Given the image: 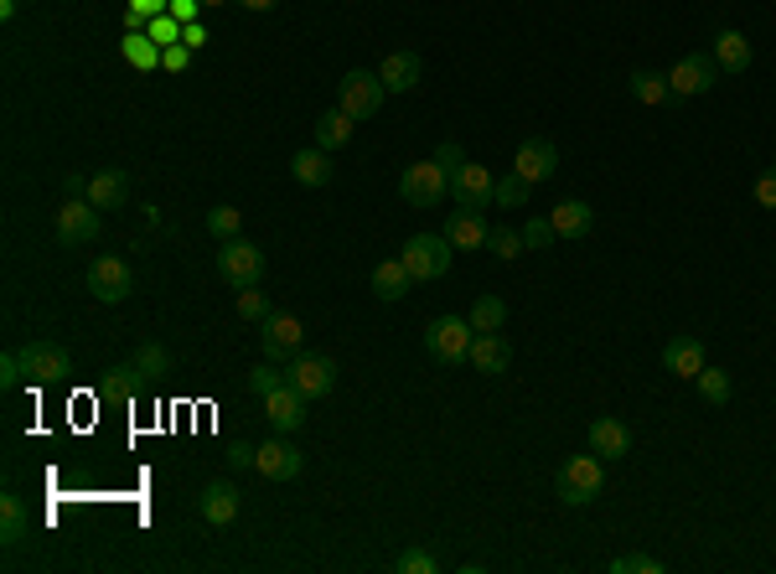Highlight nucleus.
I'll list each match as a JSON object with an SVG mask.
<instances>
[{
  "instance_id": "obj_55",
  "label": "nucleus",
  "mask_w": 776,
  "mask_h": 574,
  "mask_svg": "<svg viewBox=\"0 0 776 574\" xmlns=\"http://www.w3.org/2000/svg\"><path fill=\"white\" fill-rule=\"evenodd\" d=\"M21 11V0H0V21H11Z\"/></svg>"
},
{
  "instance_id": "obj_29",
  "label": "nucleus",
  "mask_w": 776,
  "mask_h": 574,
  "mask_svg": "<svg viewBox=\"0 0 776 574\" xmlns=\"http://www.w3.org/2000/svg\"><path fill=\"white\" fill-rule=\"evenodd\" d=\"M409 285H415V275H409L404 259H383L379 270H373V296L379 300H404L409 296Z\"/></svg>"
},
{
  "instance_id": "obj_32",
  "label": "nucleus",
  "mask_w": 776,
  "mask_h": 574,
  "mask_svg": "<svg viewBox=\"0 0 776 574\" xmlns=\"http://www.w3.org/2000/svg\"><path fill=\"white\" fill-rule=\"evenodd\" d=\"M694 388H699V398H704V404H730V373H725V368H709V362H704V368H699V378H694Z\"/></svg>"
},
{
  "instance_id": "obj_22",
  "label": "nucleus",
  "mask_w": 776,
  "mask_h": 574,
  "mask_svg": "<svg viewBox=\"0 0 776 574\" xmlns=\"http://www.w3.org/2000/svg\"><path fill=\"white\" fill-rule=\"evenodd\" d=\"M487 223H481L477 207H456L451 218H445V238H451V249H487Z\"/></svg>"
},
{
  "instance_id": "obj_44",
  "label": "nucleus",
  "mask_w": 776,
  "mask_h": 574,
  "mask_svg": "<svg viewBox=\"0 0 776 574\" xmlns=\"http://www.w3.org/2000/svg\"><path fill=\"white\" fill-rule=\"evenodd\" d=\"M611 574H662V564L653 554H621L611 559Z\"/></svg>"
},
{
  "instance_id": "obj_36",
  "label": "nucleus",
  "mask_w": 776,
  "mask_h": 574,
  "mask_svg": "<svg viewBox=\"0 0 776 574\" xmlns=\"http://www.w3.org/2000/svg\"><path fill=\"white\" fill-rule=\"evenodd\" d=\"M207 234L218 238V243L239 238L243 234V213H239V207H228V202H223V207H213V213H207Z\"/></svg>"
},
{
  "instance_id": "obj_1",
  "label": "nucleus",
  "mask_w": 776,
  "mask_h": 574,
  "mask_svg": "<svg viewBox=\"0 0 776 574\" xmlns=\"http://www.w3.org/2000/svg\"><path fill=\"white\" fill-rule=\"evenodd\" d=\"M600 487H606V461H600L596 451H590V456H570L554 476L559 502H570V507H590L600 497Z\"/></svg>"
},
{
  "instance_id": "obj_38",
  "label": "nucleus",
  "mask_w": 776,
  "mask_h": 574,
  "mask_svg": "<svg viewBox=\"0 0 776 574\" xmlns=\"http://www.w3.org/2000/svg\"><path fill=\"white\" fill-rule=\"evenodd\" d=\"M398 574H440V559L430 554V549H404V554L394 559Z\"/></svg>"
},
{
  "instance_id": "obj_11",
  "label": "nucleus",
  "mask_w": 776,
  "mask_h": 574,
  "mask_svg": "<svg viewBox=\"0 0 776 574\" xmlns=\"http://www.w3.org/2000/svg\"><path fill=\"white\" fill-rule=\"evenodd\" d=\"M285 383H296L306 398H326L337 388V362H332V357H317V352H296L285 362Z\"/></svg>"
},
{
  "instance_id": "obj_37",
  "label": "nucleus",
  "mask_w": 776,
  "mask_h": 574,
  "mask_svg": "<svg viewBox=\"0 0 776 574\" xmlns=\"http://www.w3.org/2000/svg\"><path fill=\"white\" fill-rule=\"evenodd\" d=\"M270 311H275V306H270V296H264L259 285L239 290V316H243V321H259V326H264V321H270Z\"/></svg>"
},
{
  "instance_id": "obj_34",
  "label": "nucleus",
  "mask_w": 776,
  "mask_h": 574,
  "mask_svg": "<svg viewBox=\"0 0 776 574\" xmlns=\"http://www.w3.org/2000/svg\"><path fill=\"white\" fill-rule=\"evenodd\" d=\"M124 62L140 68V73H156L160 68V41H151L145 32H140V37H124Z\"/></svg>"
},
{
  "instance_id": "obj_8",
  "label": "nucleus",
  "mask_w": 776,
  "mask_h": 574,
  "mask_svg": "<svg viewBox=\"0 0 776 574\" xmlns=\"http://www.w3.org/2000/svg\"><path fill=\"white\" fill-rule=\"evenodd\" d=\"M383 79L379 73H368V68H353V73H342L337 83V109H347L353 119H373L379 115V104H383Z\"/></svg>"
},
{
  "instance_id": "obj_39",
  "label": "nucleus",
  "mask_w": 776,
  "mask_h": 574,
  "mask_svg": "<svg viewBox=\"0 0 776 574\" xmlns=\"http://www.w3.org/2000/svg\"><path fill=\"white\" fill-rule=\"evenodd\" d=\"M487 254L517 259L523 254V234H517V228H492V234H487Z\"/></svg>"
},
{
  "instance_id": "obj_50",
  "label": "nucleus",
  "mask_w": 776,
  "mask_h": 574,
  "mask_svg": "<svg viewBox=\"0 0 776 574\" xmlns=\"http://www.w3.org/2000/svg\"><path fill=\"white\" fill-rule=\"evenodd\" d=\"M198 5L202 0H171V16H177L181 26H192V21H198Z\"/></svg>"
},
{
  "instance_id": "obj_48",
  "label": "nucleus",
  "mask_w": 776,
  "mask_h": 574,
  "mask_svg": "<svg viewBox=\"0 0 776 574\" xmlns=\"http://www.w3.org/2000/svg\"><path fill=\"white\" fill-rule=\"evenodd\" d=\"M435 160H440V166H445V171H461V166H466V151H461L456 140H440Z\"/></svg>"
},
{
  "instance_id": "obj_46",
  "label": "nucleus",
  "mask_w": 776,
  "mask_h": 574,
  "mask_svg": "<svg viewBox=\"0 0 776 574\" xmlns=\"http://www.w3.org/2000/svg\"><path fill=\"white\" fill-rule=\"evenodd\" d=\"M751 198H756V207L776 213V166H766V171L756 177V192H751Z\"/></svg>"
},
{
  "instance_id": "obj_30",
  "label": "nucleus",
  "mask_w": 776,
  "mask_h": 574,
  "mask_svg": "<svg viewBox=\"0 0 776 574\" xmlns=\"http://www.w3.org/2000/svg\"><path fill=\"white\" fill-rule=\"evenodd\" d=\"M353 124H358V119L347 115V109H326V115L317 119V145L321 151H342V145L353 140Z\"/></svg>"
},
{
  "instance_id": "obj_18",
  "label": "nucleus",
  "mask_w": 776,
  "mask_h": 574,
  "mask_svg": "<svg viewBox=\"0 0 776 574\" xmlns=\"http://www.w3.org/2000/svg\"><path fill=\"white\" fill-rule=\"evenodd\" d=\"M585 440H590V451H596L600 461H626V456H632V430H626L621 419H611V415L590 419Z\"/></svg>"
},
{
  "instance_id": "obj_27",
  "label": "nucleus",
  "mask_w": 776,
  "mask_h": 574,
  "mask_svg": "<svg viewBox=\"0 0 776 574\" xmlns=\"http://www.w3.org/2000/svg\"><path fill=\"white\" fill-rule=\"evenodd\" d=\"M709 58L719 62V73H745V68H751V41H745V32L725 26L715 37V52H709Z\"/></svg>"
},
{
  "instance_id": "obj_13",
  "label": "nucleus",
  "mask_w": 776,
  "mask_h": 574,
  "mask_svg": "<svg viewBox=\"0 0 776 574\" xmlns=\"http://www.w3.org/2000/svg\"><path fill=\"white\" fill-rule=\"evenodd\" d=\"M451 198H456V207H477L481 213L487 202H498V177L477 160H466L461 171H451Z\"/></svg>"
},
{
  "instance_id": "obj_3",
  "label": "nucleus",
  "mask_w": 776,
  "mask_h": 574,
  "mask_svg": "<svg viewBox=\"0 0 776 574\" xmlns=\"http://www.w3.org/2000/svg\"><path fill=\"white\" fill-rule=\"evenodd\" d=\"M445 192H451V171L435 156L404 166V177H398V198L409 202V207H440Z\"/></svg>"
},
{
  "instance_id": "obj_23",
  "label": "nucleus",
  "mask_w": 776,
  "mask_h": 574,
  "mask_svg": "<svg viewBox=\"0 0 776 574\" xmlns=\"http://www.w3.org/2000/svg\"><path fill=\"white\" fill-rule=\"evenodd\" d=\"M709 357H704V342L699 337H673L668 347H662V368L673 378H699V368H704Z\"/></svg>"
},
{
  "instance_id": "obj_41",
  "label": "nucleus",
  "mask_w": 776,
  "mask_h": 574,
  "mask_svg": "<svg viewBox=\"0 0 776 574\" xmlns=\"http://www.w3.org/2000/svg\"><path fill=\"white\" fill-rule=\"evenodd\" d=\"M528 187H534V181H523L517 171L498 177V207H523V202H528Z\"/></svg>"
},
{
  "instance_id": "obj_2",
  "label": "nucleus",
  "mask_w": 776,
  "mask_h": 574,
  "mask_svg": "<svg viewBox=\"0 0 776 574\" xmlns=\"http://www.w3.org/2000/svg\"><path fill=\"white\" fill-rule=\"evenodd\" d=\"M404 264H409V275H415V285H430V279H445V270H451V259H456V249H451V238L445 234H415L409 243H404Z\"/></svg>"
},
{
  "instance_id": "obj_4",
  "label": "nucleus",
  "mask_w": 776,
  "mask_h": 574,
  "mask_svg": "<svg viewBox=\"0 0 776 574\" xmlns=\"http://www.w3.org/2000/svg\"><path fill=\"white\" fill-rule=\"evenodd\" d=\"M471 342H477V326L466 316H435L430 326H425V352L435 357V362H466V352H471Z\"/></svg>"
},
{
  "instance_id": "obj_20",
  "label": "nucleus",
  "mask_w": 776,
  "mask_h": 574,
  "mask_svg": "<svg viewBox=\"0 0 776 574\" xmlns=\"http://www.w3.org/2000/svg\"><path fill=\"white\" fill-rule=\"evenodd\" d=\"M140 388H145V373H140L135 362H120V368H109V373L94 383V394H99L104 404H135Z\"/></svg>"
},
{
  "instance_id": "obj_12",
  "label": "nucleus",
  "mask_w": 776,
  "mask_h": 574,
  "mask_svg": "<svg viewBox=\"0 0 776 574\" xmlns=\"http://www.w3.org/2000/svg\"><path fill=\"white\" fill-rule=\"evenodd\" d=\"M99 234H104V218L88 198H68V207H58V243L79 249V243H94Z\"/></svg>"
},
{
  "instance_id": "obj_52",
  "label": "nucleus",
  "mask_w": 776,
  "mask_h": 574,
  "mask_svg": "<svg viewBox=\"0 0 776 574\" xmlns=\"http://www.w3.org/2000/svg\"><path fill=\"white\" fill-rule=\"evenodd\" d=\"M181 41H187V47H192V52H198L202 41H207V26H202V21H192V26H187V32H181Z\"/></svg>"
},
{
  "instance_id": "obj_49",
  "label": "nucleus",
  "mask_w": 776,
  "mask_h": 574,
  "mask_svg": "<svg viewBox=\"0 0 776 574\" xmlns=\"http://www.w3.org/2000/svg\"><path fill=\"white\" fill-rule=\"evenodd\" d=\"M254 456H259V445H234V451H228V466H234V471H249V466H254Z\"/></svg>"
},
{
  "instance_id": "obj_31",
  "label": "nucleus",
  "mask_w": 776,
  "mask_h": 574,
  "mask_svg": "<svg viewBox=\"0 0 776 574\" xmlns=\"http://www.w3.org/2000/svg\"><path fill=\"white\" fill-rule=\"evenodd\" d=\"M626 83H632V99H637V104H653V109H657V104L673 99V88H668V73H653V68H637V73H632Z\"/></svg>"
},
{
  "instance_id": "obj_56",
  "label": "nucleus",
  "mask_w": 776,
  "mask_h": 574,
  "mask_svg": "<svg viewBox=\"0 0 776 574\" xmlns=\"http://www.w3.org/2000/svg\"><path fill=\"white\" fill-rule=\"evenodd\" d=\"M202 5H228V0H202Z\"/></svg>"
},
{
  "instance_id": "obj_15",
  "label": "nucleus",
  "mask_w": 776,
  "mask_h": 574,
  "mask_svg": "<svg viewBox=\"0 0 776 574\" xmlns=\"http://www.w3.org/2000/svg\"><path fill=\"white\" fill-rule=\"evenodd\" d=\"M306 404L311 398L300 394L296 383H279L275 394H264V419L275 424V435H296L300 424H306Z\"/></svg>"
},
{
  "instance_id": "obj_28",
  "label": "nucleus",
  "mask_w": 776,
  "mask_h": 574,
  "mask_svg": "<svg viewBox=\"0 0 776 574\" xmlns=\"http://www.w3.org/2000/svg\"><path fill=\"white\" fill-rule=\"evenodd\" d=\"M26 534H32L26 502H21L16 492H5V497H0V543H5V549H21V543H26Z\"/></svg>"
},
{
  "instance_id": "obj_7",
  "label": "nucleus",
  "mask_w": 776,
  "mask_h": 574,
  "mask_svg": "<svg viewBox=\"0 0 776 574\" xmlns=\"http://www.w3.org/2000/svg\"><path fill=\"white\" fill-rule=\"evenodd\" d=\"M21 368H26L32 388H52V383H62V378L73 373V357L58 342H26L21 347Z\"/></svg>"
},
{
  "instance_id": "obj_33",
  "label": "nucleus",
  "mask_w": 776,
  "mask_h": 574,
  "mask_svg": "<svg viewBox=\"0 0 776 574\" xmlns=\"http://www.w3.org/2000/svg\"><path fill=\"white\" fill-rule=\"evenodd\" d=\"M466 321H471L477 332H502V321H508V306H502L498 296H477V300H471V311H466Z\"/></svg>"
},
{
  "instance_id": "obj_21",
  "label": "nucleus",
  "mask_w": 776,
  "mask_h": 574,
  "mask_svg": "<svg viewBox=\"0 0 776 574\" xmlns=\"http://www.w3.org/2000/svg\"><path fill=\"white\" fill-rule=\"evenodd\" d=\"M419 73H425L419 52H389V58L379 62V79H383L389 94H409V88H419Z\"/></svg>"
},
{
  "instance_id": "obj_19",
  "label": "nucleus",
  "mask_w": 776,
  "mask_h": 574,
  "mask_svg": "<svg viewBox=\"0 0 776 574\" xmlns=\"http://www.w3.org/2000/svg\"><path fill=\"white\" fill-rule=\"evenodd\" d=\"M466 362L477 368V373L498 378L508 373V362H513V342L498 337V332H477V342H471V352H466Z\"/></svg>"
},
{
  "instance_id": "obj_45",
  "label": "nucleus",
  "mask_w": 776,
  "mask_h": 574,
  "mask_svg": "<svg viewBox=\"0 0 776 574\" xmlns=\"http://www.w3.org/2000/svg\"><path fill=\"white\" fill-rule=\"evenodd\" d=\"M21 383H26V368H21V347H16V352L0 357V388H5V394H16Z\"/></svg>"
},
{
  "instance_id": "obj_42",
  "label": "nucleus",
  "mask_w": 776,
  "mask_h": 574,
  "mask_svg": "<svg viewBox=\"0 0 776 574\" xmlns=\"http://www.w3.org/2000/svg\"><path fill=\"white\" fill-rule=\"evenodd\" d=\"M517 234H523V249H549V243L559 238L549 218H528V228H517Z\"/></svg>"
},
{
  "instance_id": "obj_10",
  "label": "nucleus",
  "mask_w": 776,
  "mask_h": 574,
  "mask_svg": "<svg viewBox=\"0 0 776 574\" xmlns=\"http://www.w3.org/2000/svg\"><path fill=\"white\" fill-rule=\"evenodd\" d=\"M300 342H306V321L290 316V311H270V321H264V332H259V352L270 357V362H290V357L300 352Z\"/></svg>"
},
{
  "instance_id": "obj_24",
  "label": "nucleus",
  "mask_w": 776,
  "mask_h": 574,
  "mask_svg": "<svg viewBox=\"0 0 776 574\" xmlns=\"http://www.w3.org/2000/svg\"><path fill=\"white\" fill-rule=\"evenodd\" d=\"M549 223H554V234H559V238H585L590 228H596V213H590V202L564 198V202H554Z\"/></svg>"
},
{
  "instance_id": "obj_14",
  "label": "nucleus",
  "mask_w": 776,
  "mask_h": 574,
  "mask_svg": "<svg viewBox=\"0 0 776 574\" xmlns=\"http://www.w3.org/2000/svg\"><path fill=\"white\" fill-rule=\"evenodd\" d=\"M300 466H306V451H300V445H290L285 435L264 440V445H259V456H254V471L270 476V481H296Z\"/></svg>"
},
{
  "instance_id": "obj_53",
  "label": "nucleus",
  "mask_w": 776,
  "mask_h": 574,
  "mask_svg": "<svg viewBox=\"0 0 776 574\" xmlns=\"http://www.w3.org/2000/svg\"><path fill=\"white\" fill-rule=\"evenodd\" d=\"M135 11H145V16H166L171 11V0H130Z\"/></svg>"
},
{
  "instance_id": "obj_9",
  "label": "nucleus",
  "mask_w": 776,
  "mask_h": 574,
  "mask_svg": "<svg viewBox=\"0 0 776 574\" xmlns=\"http://www.w3.org/2000/svg\"><path fill=\"white\" fill-rule=\"evenodd\" d=\"M719 83V62L709 52H683V58L668 68V88H673V99H699V94H709Z\"/></svg>"
},
{
  "instance_id": "obj_40",
  "label": "nucleus",
  "mask_w": 776,
  "mask_h": 574,
  "mask_svg": "<svg viewBox=\"0 0 776 574\" xmlns=\"http://www.w3.org/2000/svg\"><path fill=\"white\" fill-rule=\"evenodd\" d=\"M279 383H285V373H279V362H270V357H264L259 368H249V388H254L259 398H264V394H275Z\"/></svg>"
},
{
  "instance_id": "obj_5",
  "label": "nucleus",
  "mask_w": 776,
  "mask_h": 574,
  "mask_svg": "<svg viewBox=\"0 0 776 574\" xmlns=\"http://www.w3.org/2000/svg\"><path fill=\"white\" fill-rule=\"evenodd\" d=\"M218 275L234 285V290H249V285H259L264 279V249L259 243H249V238H228L218 249Z\"/></svg>"
},
{
  "instance_id": "obj_47",
  "label": "nucleus",
  "mask_w": 776,
  "mask_h": 574,
  "mask_svg": "<svg viewBox=\"0 0 776 574\" xmlns=\"http://www.w3.org/2000/svg\"><path fill=\"white\" fill-rule=\"evenodd\" d=\"M187 62H192V47H187V41H171V47H160V68H166V73H181Z\"/></svg>"
},
{
  "instance_id": "obj_17",
  "label": "nucleus",
  "mask_w": 776,
  "mask_h": 574,
  "mask_svg": "<svg viewBox=\"0 0 776 574\" xmlns=\"http://www.w3.org/2000/svg\"><path fill=\"white\" fill-rule=\"evenodd\" d=\"M239 507H243V497H239V487L234 481H207L198 492V513L213 523V528H228L234 517H239Z\"/></svg>"
},
{
  "instance_id": "obj_26",
  "label": "nucleus",
  "mask_w": 776,
  "mask_h": 574,
  "mask_svg": "<svg viewBox=\"0 0 776 574\" xmlns=\"http://www.w3.org/2000/svg\"><path fill=\"white\" fill-rule=\"evenodd\" d=\"M124 198H130V177H124L120 166H109V171H94L88 177V202L94 207H124Z\"/></svg>"
},
{
  "instance_id": "obj_54",
  "label": "nucleus",
  "mask_w": 776,
  "mask_h": 574,
  "mask_svg": "<svg viewBox=\"0 0 776 574\" xmlns=\"http://www.w3.org/2000/svg\"><path fill=\"white\" fill-rule=\"evenodd\" d=\"M239 5H243V11H275L279 0H239Z\"/></svg>"
},
{
  "instance_id": "obj_6",
  "label": "nucleus",
  "mask_w": 776,
  "mask_h": 574,
  "mask_svg": "<svg viewBox=\"0 0 776 574\" xmlns=\"http://www.w3.org/2000/svg\"><path fill=\"white\" fill-rule=\"evenodd\" d=\"M83 285H88V296H94V300H104V306H120V300H130V290H135V275H130V264H124L120 254H99L94 264H88Z\"/></svg>"
},
{
  "instance_id": "obj_43",
  "label": "nucleus",
  "mask_w": 776,
  "mask_h": 574,
  "mask_svg": "<svg viewBox=\"0 0 776 574\" xmlns=\"http://www.w3.org/2000/svg\"><path fill=\"white\" fill-rule=\"evenodd\" d=\"M181 32H187V26H181L171 11H166V16H151V32H145V37L160 41V47H171V41H181Z\"/></svg>"
},
{
  "instance_id": "obj_25",
  "label": "nucleus",
  "mask_w": 776,
  "mask_h": 574,
  "mask_svg": "<svg viewBox=\"0 0 776 574\" xmlns=\"http://www.w3.org/2000/svg\"><path fill=\"white\" fill-rule=\"evenodd\" d=\"M290 177H296L300 187H326V181H332V151H321V145L296 151V156H290Z\"/></svg>"
},
{
  "instance_id": "obj_51",
  "label": "nucleus",
  "mask_w": 776,
  "mask_h": 574,
  "mask_svg": "<svg viewBox=\"0 0 776 574\" xmlns=\"http://www.w3.org/2000/svg\"><path fill=\"white\" fill-rule=\"evenodd\" d=\"M62 187H68V198H88V177H79V171H68Z\"/></svg>"
},
{
  "instance_id": "obj_16",
  "label": "nucleus",
  "mask_w": 776,
  "mask_h": 574,
  "mask_svg": "<svg viewBox=\"0 0 776 574\" xmlns=\"http://www.w3.org/2000/svg\"><path fill=\"white\" fill-rule=\"evenodd\" d=\"M513 171L523 181H549L559 171V145L554 140H523V145H517V156H513Z\"/></svg>"
},
{
  "instance_id": "obj_35",
  "label": "nucleus",
  "mask_w": 776,
  "mask_h": 574,
  "mask_svg": "<svg viewBox=\"0 0 776 574\" xmlns=\"http://www.w3.org/2000/svg\"><path fill=\"white\" fill-rule=\"evenodd\" d=\"M130 362H135L145 378H166V373H171V352H166L160 342H140L135 352H130Z\"/></svg>"
}]
</instances>
